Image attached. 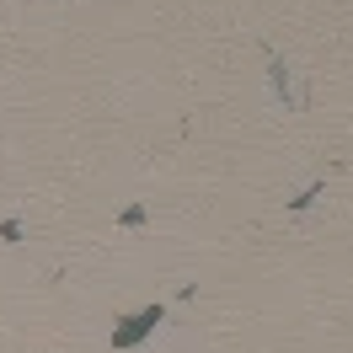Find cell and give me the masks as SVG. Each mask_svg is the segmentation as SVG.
Returning a JSON list of instances; mask_svg holds the SVG:
<instances>
[{
	"mask_svg": "<svg viewBox=\"0 0 353 353\" xmlns=\"http://www.w3.org/2000/svg\"><path fill=\"white\" fill-rule=\"evenodd\" d=\"M161 316H166L161 305H145L139 316H129V321H118V327H112V348H139V337L161 327Z\"/></svg>",
	"mask_w": 353,
	"mask_h": 353,
	"instance_id": "cell-1",
	"label": "cell"
},
{
	"mask_svg": "<svg viewBox=\"0 0 353 353\" xmlns=\"http://www.w3.org/2000/svg\"><path fill=\"white\" fill-rule=\"evenodd\" d=\"M118 225H129V230H139V225H145V203H129V209H123V220Z\"/></svg>",
	"mask_w": 353,
	"mask_h": 353,
	"instance_id": "cell-2",
	"label": "cell"
}]
</instances>
